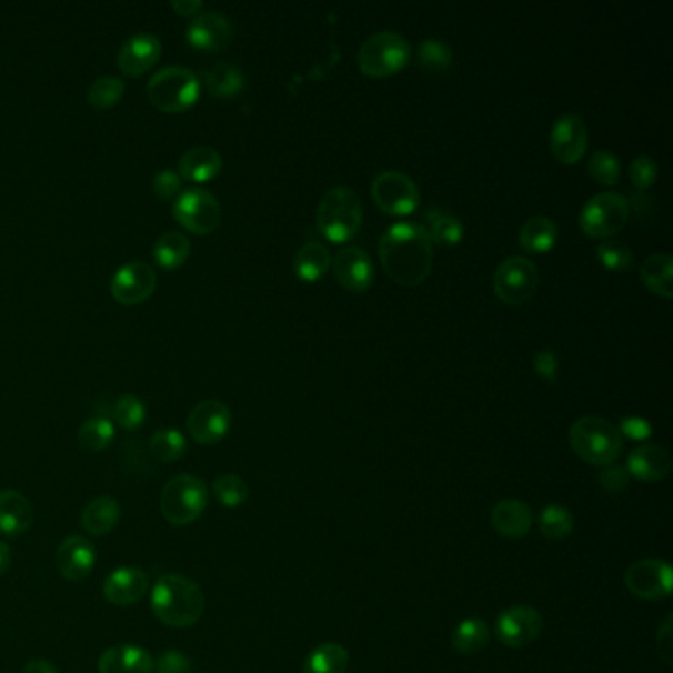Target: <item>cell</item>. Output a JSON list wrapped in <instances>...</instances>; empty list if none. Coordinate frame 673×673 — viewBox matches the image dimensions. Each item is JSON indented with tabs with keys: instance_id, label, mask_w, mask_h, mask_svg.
Instances as JSON below:
<instances>
[{
	"instance_id": "cell-1",
	"label": "cell",
	"mask_w": 673,
	"mask_h": 673,
	"mask_svg": "<svg viewBox=\"0 0 673 673\" xmlns=\"http://www.w3.org/2000/svg\"><path fill=\"white\" fill-rule=\"evenodd\" d=\"M380 259L385 273L399 284L423 283L433 267V241L425 225L398 222L383 231Z\"/></svg>"
},
{
	"instance_id": "cell-2",
	"label": "cell",
	"mask_w": 673,
	"mask_h": 673,
	"mask_svg": "<svg viewBox=\"0 0 673 673\" xmlns=\"http://www.w3.org/2000/svg\"><path fill=\"white\" fill-rule=\"evenodd\" d=\"M151 609L170 629H188L202 619L205 596L192 579L178 573L159 576L152 586Z\"/></svg>"
},
{
	"instance_id": "cell-3",
	"label": "cell",
	"mask_w": 673,
	"mask_h": 673,
	"mask_svg": "<svg viewBox=\"0 0 673 673\" xmlns=\"http://www.w3.org/2000/svg\"><path fill=\"white\" fill-rule=\"evenodd\" d=\"M569 441L579 459L593 466H611L621 456L622 439L619 426L603 416H581L569 431Z\"/></svg>"
},
{
	"instance_id": "cell-4",
	"label": "cell",
	"mask_w": 673,
	"mask_h": 673,
	"mask_svg": "<svg viewBox=\"0 0 673 673\" xmlns=\"http://www.w3.org/2000/svg\"><path fill=\"white\" fill-rule=\"evenodd\" d=\"M362 200L350 187L330 188L322 195L317 212L320 231L336 243L354 238L362 225Z\"/></svg>"
},
{
	"instance_id": "cell-5",
	"label": "cell",
	"mask_w": 673,
	"mask_h": 673,
	"mask_svg": "<svg viewBox=\"0 0 673 673\" xmlns=\"http://www.w3.org/2000/svg\"><path fill=\"white\" fill-rule=\"evenodd\" d=\"M208 505V486L194 474H178L170 479L160 494V512L167 522L178 528L194 523Z\"/></svg>"
},
{
	"instance_id": "cell-6",
	"label": "cell",
	"mask_w": 673,
	"mask_h": 673,
	"mask_svg": "<svg viewBox=\"0 0 673 673\" xmlns=\"http://www.w3.org/2000/svg\"><path fill=\"white\" fill-rule=\"evenodd\" d=\"M200 78L195 71L184 66H164L147 83V93L154 106L177 113L194 106L200 98Z\"/></svg>"
},
{
	"instance_id": "cell-7",
	"label": "cell",
	"mask_w": 673,
	"mask_h": 673,
	"mask_svg": "<svg viewBox=\"0 0 673 673\" xmlns=\"http://www.w3.org/2000/svg\"><path fill=\"white\" fill-rule=\"evenodd\" d=\"M409 42L393 30H383L370 36L358 52V63L362 71L373 78H385L401 70L409 62Z\"/></svg>"
},
{
	"instance_id": "cell-8",
	"label": "cell",
	"mask_w": 673,
	"mask_h": 673,
	"mask_svg": "<svg viewBox=\"0 0 673 673\" xmlns=\"http://www.w3.org/2000/svg\"><path fill=\"white\" fill-rule=\"evenodd\" d=\"M630 204L626 195L619 192H601L586 200L581 210V230L591 238H611L626 225Z\"/></svg>"
},
{
	"instance_id": "cell-9",
	"label": "cell",
	"mask_w": 673,
	"mask_h": 673,
	"mask_svg": "<svg viewBox=\"0 0 673 673\" xmlns=\"http://www.w3.org/2000/svg\"><path fill=\"white\" fill-rule=\"evenodd\" d=\"M172 213L187 230L194 233H210L220 225L222 205L210 190L192 187L177 195Z\"/></svg>"
},
{
	"instance_id": "cell-10",
	"label": "cell",
	"mask_w": 673,
	"mask_h": 673,
	"mask_svg": "<svg viewBox=\"0 0 673 673\" xmlns=\"http://www.w3.org/2000/svg\"><path fill=\"white\" fill-rule=\"evenodd\" d=\"M538 289V267L532 259L512 255L496 267L494 291L508 304H523Z\"/></svg>"
},
{
	"instance_id": "cell-11",
	"label": "cell",
	"mask_w": 673,
	"mask_h": 673,
	"mask_svg": "<svg viewBox=\"0 0 673 673\" xmlns=\"http://www.w3.org/2000/svg\"><path fill=\"white\" fill-rule=\"evenodd\" d=\"M373 202L393 215L413 212L419 204V188L413 178L399 170H383L372 182Z\"/></svg>"
},
{
	"instance_id": "cell-12",
	"label": "cell",
	"mask_w": 673,
	"mask_h": 673,
	"mask_svg": "<svg viewBox=\"0 0 673 673\" xmlns=\"http://www.w3.org/2000/svg\"><path fill=\"white\" fill-rule=\"evenodd\" d=\"M672 567L664 559H642L630 565L624 585L630 593L644 601H660L672 596Z\"/></svg>"
},
{
	"instance_id": "cell-13",
	"label": "cell",
	"mask_w": 673,
	"mask_h": 673,
	"mask_svg": "<svg viewBox=\"0 0 673 673\" xmlns=\"http://www.w3.org/2000/svg\"><path fill=\"white\" fill-rule=\"evenodd\" d=\"M187 425L195 443H220L230 431V408L220 399H204L190 411Z\"/></svg>"
},
{
	"instance_id": "cell-14",
	"label": "cell",
	"mask_w": 673,
	"mask_h": 673,
	"mask_svg": "<svg viewBox=\"0 0 673 673\" xmlns=\"http://www.w3.org/2000/svg\"><path fill=\"white\" fill-rule=\"evenodd\" d=\"M543 619L533 606H510L496 621V636L504 646L523 647L540 639Z\"/></svg>"
},
{
	"instance_id": "cell-15",
	"label": "cell",
	"mask_w": 673,
	"mask_h": 673,
	"mask_svg": "<svg viewBox=\"0 0 673 673\" xmlns=\"http://www.w3.org/2000/svg\"><path fill=\"white\" fill-rule=\"evenodd\" d=\"M157 287V273L144 261L123 263L111 277V293L123 304H139L151 297Z\"/></svg>"
},
{
	"instance_id": "cell-16",
	"label": "cell",
	"mask_w": 673,
	"mask_h": 673,
	"mask_svg": "<svg viewBox=\"0 0 673 673\" xmlns=\"http://www.w3.org/2000/svg\"><path fill=\"white\" fill-rule=\"evenodd\" d=\"M589 144V131H586L583 117L576 113H563L551 127V151L558 160L565 164H575L583 159Z\"/></svg>"
},
{
	"instance_id": "cell-17",
	"label": "cell",
	"mask_w": 673,
	"mask_h": 673,
	"mask_svg": "<svg viewBox=\"0 0 673 673\" xmlns=\"http://www.w3.org/2000/svg\"><path fill=\"white\" fill-rule=\"evenodd\" d=\"M98 551L91 541L81 535H70L56 551V567L66 581H83L96 567Z\"/></svg>"
},
{
	"instance_id": "cell-18",
	"label": "cell",
	"mask_w": 673,
	"mask_h": 673,
	"mask_svg": "<svg viewBox=\"0 0 673 673\" xmlns=\"http://www.w3.org/2000/svg\"><path fill=\"white\" fill-rule=\"evenodd\" d=\"M233 36L230 18L218 10H204L195 14L187 28V38L190 44L200 50H220L228 44Z\"/></svg>"
},
{
	"instance_id": "cell-19",
	"label": "cell",
	"mask_w": 673,
	"mask_h": 673,
	"mask_svg": "<svg viewBox=\"0 0 673 673\" xmlns=\"http://www.w3.org/2000/svg\"><path fill=\"white\" fill-rule=\"evenodd\" d=\"M160 53H162V42L159 36L151 32H137L129 36L119 48L117 62L127 76H141L142 71L149 70L159 62Z\"/></svg>"
},
{
	"instance_id": "cell-20",
	"label": "cell",
	"mask_w": 673,
	"mask_h": 673,
	"mask_svg": "<svg viewBox=\"0 0 673 673\" xmlns=\"http://www.w3.org/2000/svg\"><path fill=\"white\" fill-rule=\"evenodd\" d=\"M334 273L342 287L350 291H365L373 281L370 255L360 245L340 249L334 258Z\"/></svg>"
},
{
	"instance_id": "cell-21",
	"label": "cell",
	"mask_w": 673,
	"mask_h": 673,
	"mask_svg": "<svg viewBox=\"0 0 673 673\" xmlns=\"http://www.w3.org/2000/svg\"><path fill=\"white\" fill-rule=\"evenodd\" d=\"M149 591V576L137 567H119L107 576L103 594L115 606H131L144 599Z\"/></svg>"
},
{
	"instance_id": "cell-22",
	"label": "cell",
	"mask_w": 673,
	"mask_h": 673,
	"mask_svg": "<svg viewBox=\"0 0 673 673\" xmlns=\"http://www.w3.org/2000/svg\"><path fill=\"white\" fill-rule=\"evenodd\" d=\"M99 673H154L151 652L133 644L109 647L98 660Z\"/></svg>"
},
{
	"instance_id": "cell-23",
	"label": "cell",
	"mask_w": 673,
	"mask_h": 673,
	"mask_svg": "<svg viewBox=\"0 0 673 673\" xmlns=\"http://www.w3.org/2000/svg\"><path fill=\"white\" fill-rule=\"evenodd\" d=\"M626 470L630 476L642 482H660L670 474L672 459L670 452L660 444H642L630 452Z\"/></svg>"
},
{
	"instance_id": "cell-24",
	"label": "cell",
	"mask_w": 673,
	"mask_h": 673,
	"mask_svg": "<svg viewBox=\"0 0 673 673\" xmlns=\"http://www.w3.org/2000/svg\"><path fill=\"white\" fill-rule=\"evenodd\" d=\"M490 522L500 535L508 540H520L532 530V508L522 500H502L494 505Z\"/></svg>"
},
{
	"instance_id": "cell-25",
	"label": "cell",
	"mask_w": 673,
	"mask_h": 673,
	"mask_svg": "<svg viewBox=\"0 0 673 673\" xmlns=\"http://www.w3.org/2000/svg\"><path fill=\"white\" fill-rule=\"evenodd\" d=\"M34 510L28 498L18 490H0V533L17 538L30 530Z\"/></svg>"
},
{
	"instance_id": "cell-26",
	"label": "cell",
	"mask_w": 673,
	"mask_h": 673,
	"mask_svg": "<svg viewBox=\"0 0 673 673\" xmlns=\"http://www.w3.org/2000/svg\"><path fill=\"white\" fill-rule=\"evenodd\" d=\"M222 154L208 144H195L178 160V174L194 182L212 180L222 170Z\"/></svg>"
},
{
	"instance_id": "cell-27",
	"label": "cell",
	"mask_w": 673,
	"mask_h": 673,
	"mask_svg": "<svg viewBox=\"0 0 673 673\" xmlns=\"http://www.w3.org/2000/svg\"><path fill=\"white\" fill-rule=\"evenodd\" d=\"M121 518V508L115 498H93L81 512V528L91 535H107L115 530Z\"/></svg>"
},
{
	"instance_id": "cell-28",
	"label": "cell",
	"mask_w": 673,
	"mask_h": 673,
	"mask_svg": "<svg viewBox=\"0 0 673 673\" xmlns=\"http://www.w3.org/2000/svg\"><path fill=\"white\" fill-rule=\"evenodd\" d=\"M558 233V223L553 218L535 215L523 223L522 231H520V243L530 253H545L555 245Z\"/></svg>"
},
{
	"instance_id": "cell-29",
	"label": "cell",
	"mask_w": 673,
	"mask_h": 673,
	"mask_svg": "<svg viewBox=\"0 0 673 673\" xmlns=\"http://www.w3.org/2000/svg\"><path fill=\"white\" fill-rule=\"evenodd\" d=\"M673 258L670 253H654L644 259L640 267V277L642 281L654 291V293L672 299L673 294Z\"/></svg>"
},
{
	"instance_id": "cell-30",
	"label": "cell",
	"mask_w": 673,
	"mask_h": 673,
	"mask_svg": "<svg viewBox=\"0 0 673 673\" xmlns=\"http://www.w3.org/2000/svg\"><path fill=\"white\" fill-rule=\"evenodd\" d=\"M490 642V629L482 619H464L451 636V644L462 656H474Z\"/></svg>"
},
{
	"instance_id": "cell-31",
	"label": "cell",
	"mask_w": 673,
	"mask_h": 673,
	"mask_svg": "<svg viewBox=\"0 0 673 673\" xmlns=\"http://www.w3.org/2000/svg\"><path fill=\"white\" fill-rule=\"evenodd\" d=\"M350 654L342 644H320L304 660L302 673H345Z\"/></svg>"
},
{
	"instance_id": "cell-32",
	"label": "cell",
	"mask_w": 673,
	"mask_h": 673,
	"mask_svg": "<svg viewBox=\"0 0 673 673\" xmlns=\"http://www.w3.org/2000/svg\"><path fill=\"white\" fill-rule=\"evenodd\" d=\"M205 86L215 98H233L245 88V76L235 63L220 62L205 71Z\"/></svg>"
},
{
	"instance_id": "cell-33",
	"label": "cell",
	"mask_w": 673,
	"mask_h": 673,
	"mask_svg": "<svg viewBox=\"0 0 673 673\" xmlns=\"http://www.w3.org/2000/svg\"><path fill=\"white\" fill-rule=\"evenodd\" d=\"M330 267V251L320 241H307L294 255V273L304 281H317Z\"/></svg>"
},
{
	"instance_id": "cell-34",
	"label": "cell",
	"mask_w": 673,
	"mask_h": 673,
	"mask_svg": "<svg viewBox=\"0 0 673 673\" xmlns=\"http://www.w3.org/2000/svg\"><path fill=\"white\" fill-rule=\"evenodd\" d=\"M152 255L157 259V263L164 269H177L187 261L190 255V240L182 231L170 230L164 231L162 235L154 241Z\"/></svg>"
},
{
	"instance_id": "cell-35",
	"label": "cell",
	"mask_w": 673,
	"mask_h": 673,
	"mask_svg": "<svg viewBox=\"0 0 673 673\" xmlns=\"http://www.w3.org/2000/svg\"><path fill=\"white\" fill-rule=\"evenodd\" d=\"M538 525L541 535L550 541L567 540L575 530V515L567 505L551 504L541 510Z\"/></svg>"
},
{
	"instance_id": "cell-36",
	"label": "cell",
	"mask_w": 673,
	"mask_h": 673,
	"mask_svg": "<svg viewBox=\"0 0 673 673\" xmlns=\"http://www.w3.org/2000/svg\"><path fill=\"white\" fill-rule=\"evenodd\" d=\"M113 436H115V426L107 415L89 416L78 431L80 446L88 452L103 451L111 444Z\"/></svg>"
},
{
	"instance_id": "cell-37",
	"label": "cell",
	"mask_w": 673,
	"mask_h": 673,
	"mask_svg": "<svg viewBox=\"0 0 673 673\" xmlns=\"http://www.w3.org/2000/svg\"><path fill=\"white\" fill-rule=\"evenodd\" d=\"M426 222H429V238L441 245H454L462 240L464 225L461 220L452 213L441 212V210H429L426 212Z\"/></svg>"
},
{
	"instance_id": "cell-38",
	"label": "cell",
	"mask_w": 673,
	"mask_h": 673,
	"mask_svg": "<svg viewBox=\"0 0 673 673\" xmlns=\"http://www.w3.org/2000/svg\"><path fill=\"white\" fill-rule=\"evenodd\" d=\"M149 451L159 462H174L184 456L187 439L177 429H162L152 434Z\"/></svg>"
},
{
	"instance_id": "cell-39",
	"label": "cell",
	"mask_w": 673,
	"mask_h": 673,
	"mask_svg": "<svg viewBox=\"0 0 673 673\" xmlns=\"http://www.w3.org/2000/svg\"><path fill=\"white\" fill-rule=\"evenodd\" d=\"M111 416L117 425L123 426L127 431H134L144 423L147 408L141 398H137L133 393H124L113 403Z\"/></svg>"
},
{
	"instance_id": "cell-40",
	"label": "cell",
	"mask_w": 673,
	"mask_h": 673,
	"mask_svg": "<svg viewBox=\"0 0 673 673\" xmlns=\"http://www.w3.org/2000/svg\"><path fill=\"white\" fill-rule=\"evenodd\" d=\"M124 81L119 76H99L98 80L91 81L88 89V99L91 106L106 109V107L115 106L119 99L123 98Z\"/></svg>"
},
{
	"instance_id": "cell-41",
	"label": "cell",
	"mask_w": 673,
	"mask_h": 673,
	"mask_svg": "<svg viewBox=\"0 0 673 673\" xmlns=\"http://www.w3.org/2000/svg\"><path fill=\"white\" fill-rule=\"evenodd\" d=\"M212 490L213 496L218 498V502L225 508H240L248 502V484L235 474H223L220 479L213 480Z\"/></svg>"
},
{
	"instance_id": "cell-42",
	"label": "cell",
	"mask_w": 673,
	"mask_h": 673,
	"mask_svg": "<svg viewBox=\"0 0 673 673\" xmlns=\"http://www.w3.org/2000/svg\"><path fill=\"white\" fill-rule=\"evenodd\" d=\"M589 172L596 182L611 187V184H616L619 178H621V160L614 152L596 151L589 160Z\"/></svg>"
},
{
	"instance_id": "cell-43",
	"label": "cell",
	"mask_w": 673,
	"mask_h": 673,
	"mask_svg": "<svg viewBox=\"0 0 673 673\" xmlns=\"http://www.w3.org/2000/svg\"><path fill=\"white\" fill-rule=\"evenodd\" d=\"M596 258L601 259V263L611 271H629L634 263V255L629 245L616 240L603 241L596 249Z\"/></svg>"
},
{
	"instance_id": "cell-44",
	"label": "cell",
	"mask_w": 673,
	"mask_h": 673,
	"mask_svg": "<svg viewBox=\"0 0 673 673\" xmlns=\"http://www.w3.org/2000/svg\"><path fill=\"white\" fill-rule=\"evenodd\" d=\"M452 52L443 40L426 38L419 48V62L426 70L443 71L451 66Z\"/></svg>"
},
{
	"instance_id": "cell-45",
	"label": "cell",
	"mask_w": 673,
	"mask_h": 673,
	"mask_svg": "<svg viewBox=\"0 0 673 673\" xmlns=\"http://www.w3.org/2000/svg\"><path fill=\"white\" fill-rule=\"evenodd\" d=\"M630 178L639 190H646L656 182L657 164L647 154H640L630 164Z\"/></svg>"
},
{
	"instance_id": "cell-46",
	"label": "cell",
	"mask_w": 673,
	"mask_h": 673,
	"mask_svg": "<svg viewBox=\"0 0 673 673\" xmlns=\"http://www.w3.org/2000/svg\"><path fill=\"white\" fill-rule=\"evenodd\" d=\"M180 188H182V177L178 174V170L162 169L152 178V190L164 200L180 194Z\"/></svg>"
},
{
	"instance_id": "cell-47",
	"label": "cell",
	"mask_w": 673,
	"mask_h": 673,
	"mask_svg": "<svg viewBox=\"0 0 673 673\" xmlns=\"http://www.w3.org/2000/svg\"><path fill=\"white\" fill-rule=\"evenodd\" d=\"M157 673H192V662L178 650H167L159 662H154Z\"/></svg>"
},
{
	"instance_id": "cell-48",
	"label": "cell",
	"mask_w": 673,
	"mask_h": 673,
	"mask_svg": "<svg viewBox=\"0 0 673 673\" xmlns=\"http://www.w3.org/2000/svg\"><path fill=\"white\" fill-rule=\"evenodd\" d=\"M619 431H621L622 439L629 436L632 441H646L652 436V425L642 416H624Z\"/></svg>"
},
{
	"instance_id": "cell-49",
	"label": "cell",
	"mask_w": 673,
	"mask_h": 673,
	"mask_svg": "<svg viewBox=\"0 0 673 673\" xmlns=\"http://www.w3.org/2000/svg\"><path fill=\"white\" fill-rule=\"evenodd\" d=\"M629 479L630 474L626 466L611 464V466H604L603 472H601V484H603L606 492H614V494L629 486Z\"/></svg>"
},
{
	"instance_id": "cell-50",
	"label": "cell",
	"mask_w": 673,
	"mask_h": 673,
	"mask_svg": "<svg viewBox=\"0 0 673 673\" xmlns=\"http://www.w3.org/2000/svg\"><path fill=\"white\" fill-rule=\"evenodd\" d=\"M533 365H535V370H538L541 378L550 381L558 380V355H555V352L551 348H541V350H538V354L533 355Z\"/></svg>"
},
{
	"instance_id": "cell-51",
	"label": "cell",
	"mask_w": 673,
	"mask_h": 673,
	"mask_svg": "<svg viewBox=\"0 0 673 673\" xmlns=\"http://www.w3.org/2000/svg\"><path fill=\"white\" fill-rule=\"evenodd\" d=\"M673 634H672V614L665 619L662 629L657 630L656 647L657 654L662 656L665 664H672V652H673Z\"/></svg>"
},
{
	"instance_id": "cell-52",
	"label": "cell",
	"mask_w": 673,
	"mask_h": 673,
	"mask_svg": "<svg viewBox=\"0 0 673 673\" xmlns=\"http://www.w3.org/2000/svg\"><path fill=\"white\" fill-rule=\"evenodd\" d=\"M170 4H172V9L180 12L182 17H195V12L202 9V2H200V0H172Z\"/></svg>"
},
{
	"instance_id": "cell-53",
	"label": "cell",
	"mask_w": 673,
	"mask_h": 673,
	"mask_svg": "<svg viewBox=\"0 0 673 673\" xmlns=\"http://www.w3.org/2000/svg\"><path fill=\"white\" fill-rule=\"evenodd\" d=\"M22 673H58V670H56L53 664H50L48 660L36 657V660H30V662H28L27 667H24V672Z\"/></svg>"
},
{
	"instance_id": "cell-54",
	"label": "cell",
	"mask_w": 673,
	"mask_h": 673,
	"mask_svg": "<svg viewBox=\"0 0 673 673\" xmlns=\"http://www.w3.org/2000/svg\"><path fill=\"white\" fill-rule=\"evenodd\" d=\"M10 561H12V551L7 543L0 541V576L9 571Z\"/></svg>"
}]
</instances>
